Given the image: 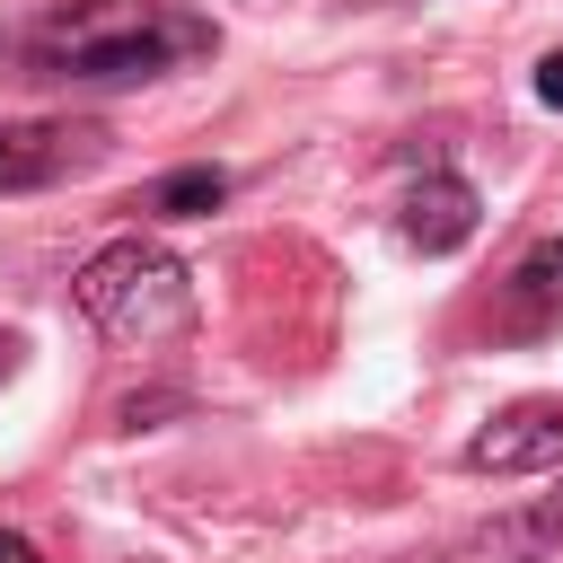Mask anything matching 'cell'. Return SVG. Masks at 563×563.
<instances>
[{
  "label": "cell",
  "mask_w": 563,
  "mask_h": 563,
  "mask_svg": "<svg viewBox=\"0 0 563 563\" xmlns=\"http://www.w3.org/2000/svg\"><path fill=\"white\" fill-rule=\"evenodd\" d=\"M537 97L563 114V53H545V62H537Z\"/></svg>",
  "instance_id": "9c48e42d"
},
{
  "label": "cell",
  "mask_w": 563,
  "mask_h": 563,
  "mask_svg": "<svg viewBox=\"0 0 563 563\" xmlns=\"http://www.w3.org/2000/svg\"><path fill=\"white\" fill-rule=\"evenodd\" d=\"M466 466L475 475H545V466H563V396H528V405L493 413L466 440Z\"/></svg>",
  "instance_id": "3957f363"
},
{
  "label": "cell",
  "mask_w": 563,
  "mask_h": 563,
  "mask_svg": "<svg viewBox=\"0 0 563 563\" xmlns=\"http://www.w3.org/2000/svg\"><path fill=\"white\" fill-rule=\"evenodd\" d=\"M79 141H88V132H70V123H9V132H0V194L53 185V176L79 158Z\"/></svg>",
  "instance_id": "52a82bcc"
},
{
  "label": "cell",
  "mask_w": 563,
  "mask_h": 563,
  "mask_svg": "<svg viewBox=\"0 0 563 563\" xmlns=\"http://www.w3.org/2000/svg\"><path fill=\"white\" fill-rule=\"evenodd\" d=\"M554 545H563V484H554L545 501H519V510L484 519V528L466 537V563H545Z\"/></svg>",
  "instance_id": "277c9868"
},
{
  "label": "cell",
  "mask_w": 563,
  "mask_h": 563,
  "mask_svg": "<svg viewBox=\"0 0 563 563\" xmlns=\"http://www.w3.org/2000/svg\"><path fill=\"white\" fill-rule=\"evenodd\" d=\"M405 238H413L422 255L466 246V238H475V185H457V176H422V185L405 194Z\"/></svg>",
  "instance_id": "8992f818"
},
{
  "label": "cell",
  "mask_w": 563,
  "mask_h": 563,
  "mask_svg": "<svg viewBox=\"0 0 563 563\" xmlns=\"http://www.w3.org/2000/svg\"><path fill=\"white\" fill-rule=\"evenodd\" d=\"M220 202H229V176H220V167H176V176L150 185V211H158V220H202V211H220Z\"/></svg>",
  "instance_id": "ba28073f"
},
{
  "label": "cell",
  "mask_w": 563,
  "mask_h": 563,
  "mask_svg": "<svg viewBox=\"0 0 563 563\" xmlns=\"http://www.w3.org/2000/svg\"><path fill=\"white\" fill-rule=\"evenodd\" d=\"M79 317L106 334V343H132V352H158L176 334H194V273L158 246V238H114L79 264Z\"/></svg>",
  "instance_id": "6da1fadb"
},
{
  "label": "cell",
  "mask_w": 563,
  "mask_h": 563,
  "mask_svg": "<svg viewBox=\"0 0 563 563\" xmlns=\"http://www.w3.org/2000/svg\"><path fill=\"white\" fill-rule=\"evenodd\" d=\"M0 369H9V343H0Z\"/></svg>",
  "instance_id": "8fae6325"
},
{
  "label": "cell",
  "mask_w": 563,
  "mask_h": 563,
  "mask_svg": "<svg viewBox=\"0 0 563 563\" xmlns=\"http://www.w3.org/2000/svg\"><path fill=\"white\" fill-rule=\"evenodd\" d=\"M0 563H44V554H35V545H26L18 528H0Z\"/></svg>",
  "instance_id": "30bf717a"
},
{
  "label": "cell",
  "mask_w": 563,
  "mask_h": 563,
  "mask_svg": "<svg viewBox=\"0 0 563 563\" xmlns=\"http://www.w3.org/2000/svg\"><path fill=\"white\" fill-rule=\"evenodd\" d=\"M501 325H510V334H554V325H563V238H545V246H528V255L510 264V282H501Z\"/></svg>",
  "instance_id": "5b68a950"
},
{
  "label": "cell",
  "mask_w": 563,
  "mask_h": 563,
  "mask_svg": "<svg viewBox=\"0 0 563 563\" xmlns=\"http://www.w3.org/2000/svg\"><path fill=\"white\" fill-rule=\"evenodd\" d=\"M202 44H211V26H194V18H114V26H70L53 44V70L62 79H150Z\"/></svg>",
  "instance_id": "7a4b0ae2"
}]
</instances>
